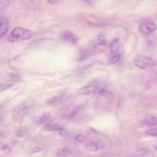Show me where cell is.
Returning <instances> with one entry per match:
<instances>
[{
    "mask_svg": "<svg viewBox=\"0 0 157 157\" xmlns=\"http://www.w3.org/2000/svg\"><path fill=\"white\" fill-rule=\"evenodd\" d=\"M33 35L34 33L28 29L16 27L11 32L7 40L12 42L24 41L32 38Z\"/></svg>",
    "mask_w": 157,
    "mask_h": 157,
    "instance_id": "6da1fadb",
    "label": "cell"
},
{
    "mask_svg": "<svg viewBox=\"0 0 157 157\" xmlns=\"http://www.w3.org/2000/svg\"><path fill=\"white\" fill-rule=\"evenodd\" d=\"M134 63L140 69H147L155 65V61L150 57L145 55H139L134 60Z\"/></svg>",
    "mask_w": 157,
    "mask_h": 157,
    "instance_id": "7a4b0ae2",
    "label": "cell"
},
{
    "mask_svg": "<svg viewBox=\"0 0 157 157\" xmlns=\"http://www.w3.org/2000/svg\"><path fill=\"white\" fill-rule=\"evenodd\" d=\"M140 32L144 35H149L153 33L156 29V25L155 24L151 22H143L139 25Z\"/></svg>",
    "mask_w": 157,
    "mask_h": 157,
    "instance_id": "3957f363",
    "label": "cell"
},
{
    "mask_svg": "<svg viewBox=\"0 0 157 157\" xmlns=\"http://www.w3.org/2000/svg\"><path fill=\"white\" fill-rule=\"evenodd\" d=\"M9 27V20L5 16L0 17V38H3L7 33Z\"/></svg>",
    "mask_w": 157,
    "mask_h": 157,
    "instance_id": "277c9868",
    "label": "cell"
},
{
    "mask_svg": "<svg viewBox=\"0 0 157 157\" xmlns=\"http://www.w3.org/2000/svg\"><path fill=\"white\" fill-rule=\"evenodd\" d=\"M62 39L71 44H76L77 42V38L73 33L70 32H65L61 35Z\"/></svg>",
    "mask_w": 157,
    "mask_h": 157,
    "instance_id": "5b68a950",
    "label": "cell"
},
{
    "mask_svg": "<svg viewBox=\"0 0 157 157\" xmlns=\"http://www.w3.org/2000/svg\"><path fill=\"white\" fill-rule=\"evenodd\" d=\"M100 89V88L97 84H90L82 88V92L84 95H90L98 92Z\"/></svg>",
    "mask_w": 157,
    "mask_h": 157,
    "instance_id": "8992f818",
    "label": "cell"
},
{
    "mask_svg": "<svg viewBox=\"0 0 157 157\" xmlns=\"http://www.w3.org/2000/svg\"><path fill=\"white\" fill-rule=\"evenodd\" d=\"M107 44L105 38L103 36H98L92 42L90 46L92 49H96L98 47L103 46H106Z\"/></svg>",
    "mask_w": 157,
    "mask_h": 157,
    "instance_id": "52a82bcc",
    "label": "cell"
},
{
    "mask_svg": "<svg viewBox=\"0 0 157 157\" xmlns=\"http://www.w3.org/2000/svg\"><path fill=\"white\" fill-rule=\"evenodd\" d=\"M29 112V108L25 104H21L15 110V114L18 117H23Z\"/></svg>",
    "mask_w": 157,
    "mask_h": 157,
    "instance_id": "ba28073f",
    "label": "cell"
},
{
    "mask_svg": "<svg viewBox=\"0 0 157 157\" xmlns=\"http://www.w3.org/2000/svg\"><path fill=\"white\" fill-rule=\"evenodd\" d=\"M142 123L146 126H153L157 125V118L155 116L148 115Z\"/></svg>",
    "mask_w": 157,
    "mask_h": 157,
    "instance_id": "9c48e42d",
    "label": "cell"
},
{
    "mask_svg": "<svg viewBox=\"0 0 157 157\" xmlns=\"http://www.w3.org/2000/svg\"><path fill=\"white\" fill-rule=\"evenodd\" d=\"M120 43L118 39H114L113 42H111L110 46V53L113 54H116L120 49Z\"/></svg>",
    "mask_w": 157,
    "mask_h": 157,
    "instance_id": "30bf717a",
    "label": "cell"
},
{
    "mask_svg": "<svg viewBox=\"0 0 157 157\" xmlns=\"http://www.w3.org/2000/svg\"><path fill=\"white\" fill-rule=\"evenodd\" d=\"M71 153V151L69 148H62L58 149L56 153V155L59 157H63L68 156Z\"/></svg>",
    "mask_w": 157,
    "mask_h": 157,
    "instance_id": "8fae6325",
    "label": "cell"
},
{
    "mask_svg": "<svg viewBox=\"0 0 157 157\" xmlns=\"http://www.w3.org/2000/svg\"><path fill=\"white\" fill-rule=\"evenodd\" d=\"M62 102V99L61 97L55 96L51 97L49 99H48L47 103L49 105H57V104H60Z\"/></svg>",
    "mask_w": 157,
    "mask_h": 157,
    "instance_id": "7c38bea8",
    "label": "cell"
},
{
    "mask_svg": "<svg viewBox=\"0 0 157 157\" xmlns=\"http://www.w3.org/2000/svg\"><path fill=\"white\" fill-rule=\"evenodd\" d=\"M60 128L61 127L54 124H47L43 126V130L45 131H58Z\"/></svg>",
    "mask_w": 157,
    "mask_h": 157,
    "instance_id": "4fadbf2b",
    "label": "cell"
},
{
    "mask_svg": "<svg viewBox=\"0 0 157 157\" xmlns=\"http://www.w3.org/2000/svg\"><path fill=\"white\" fill-rule=\"evenodd\" d=\"M85 147L88 151H91V152H96L99 150L98 144L96 143H94V142H90V143H88L86 145Z\"/></svg>",
    "mask_w": 157,
    "mask_h": 157,
    "instance_id": "5bb4252c",
    "label": "cell"
},
{
    "mask_svg": "<svg viewBox=\"0 0 157 157\" xmlns=\"http://www.w3.org/2000/svg\"><path fill=\"white\" fill-rule=\"evenodd\" d=\"M52 118V116L49 113H45L42 114V115L39 116L38 118V123H44L48 122L50 120V119Z\"/></svg>",
    "mask_w": 157,
    "mask_h": 157,
    "instance_id": "9a60e30c",
    "label": "cell"
},
{
    "mask_svg": "<svg viewBox=\"0 0 157 157\" xmlns=\"http://www.w3.org/2000/svg\"><path fill=\"white\" fill-rule=\"evenodd\" d=\"M149 150L147 148H141L138 149V151H136L134 152V155L135 156H143L145 155H147L148 153H149Z\"/></svg>",
    "mask_w": 157,
    "mask_h": 157,
    "instance_id": "2e32d148",
    "label": "cell"
},
{
    "mask_svg": "<svg viewBox=\"0 0 157 157\" xmlns=\"http://www.w3.org/2000/svg\"><path fill=\"white\" fill-rule=\"evenodd\" d=\"M13 86V84L9 83H1L0 84V93L3 92L7 89L11 88Z\"/></svg>",
    "mask_w": 157,
    "mask_h": 157,
    "instance_id": "e0dca14e",
    "label": "cell"
},
{
    "mask_svg": "<svg viewBox=\"0 0 157 157\" xmlns=\"http://www.w3.org/2000/svg\"><path fill=\"white\" fill-rule=\"evenodd\" d=\"M120 59V55H115L113 56V57H112L109 60L108 63L110 65H114V64L117 63L119 62Z\"/></svg>",
    "mask_w": 157,
    "mask_h": 157,
    "instance_id": "ac0fdd59",
    "label": "cell"
},
{
    "mask_svg": "<svg viewBox=\"0 0 157 157\" xmlns=\"http://www.w3.org/2000/svg\"><path fill=\"white\" fill-rule=\"evenodd\" d=\"M146 134H147V135H148V136L156 137L157 136V128H152V129H151V130L147 131Z\"/></svg>",
    "mask_w": 157,
    "mask_h": 157,
    "instance_id": "d6986e66",
    "label": "cell"
},
{
    "mask_svg": "<svg viewBox=\"0 0 157 157\" xmlns=\"http://www.w3.org/2000/svg\"><path fill=\"white\" fill-rule=\"evenodd\" d=\"M0 151H4L7 152V153H9L11 152V148L9 146L3 144L2 143H0Z\"/></svg>",
    "mask_w": 157,
    "mask_h": 157,
    "instance_id": "ffe728a7",
    "label": "cell"
},
{
    "mask_svg": "<svg viewBox=\"0 0 157 157\" xmlns=\"http://www.w3.org/2000/svg\"><path fill=\"white\" fill-rule=\"evenodd\" d=\"M75 140L77 143H83L85 140V137L84 135H82V134H77L75 137Z\"/></svg>",
    "mask_w": 157,
    "mask_h": 157,
    "instance_id": "44dd1931",
    "label": "cell"
},
{
    "mask_svg": "<svg viewBox=\"0 0 157 157\" xmlns=\"http://www.w3.org/2000/svg\"><path fill=\"white\" fill-rule=\"evenodd\" d=\"M25 131L24 130H19L16 131V136L18 138H23L25 135Z\"/></svg>",
    "mask_w": 157,
    "mask_h": 157,
    "instance_id": "7402d4cb",
    "label": "cell"
},
{
    "mask_svg": "<svg viewBox=\"0 0 157 157\" xmlns=\"http://www.w3.org/2000/svg\"><path fill=\"white\" fill-rule=\"evenodd\" d=\"M59 134L60 136H63V137H66V136H68V133H67L63 128H61L58 131Z\"/></svg>",
    "mask_w": 157,
    "mask_h": 157,
    "instance_id": "603a6c76",
    "label": "cell"
},
{
    "mask_svg": "<svg viewBox=\"0 0 157 157\" xmlns=\"http://www.w3.org/2000/svg\"><path fill=\"white\" fill-rule=\"evenodd\" d=\"M9 3V1H0V9L4 8V7L8 6Z\"/></svg>",
    "mask_w": 157,
    "mask_h": 157,
    "instance_id": "cb8c5ba5",
    "label": "cell"
},
{
    "mask_svg": "<svg viewBox=\"0 0 157 157\" xmlns=\"http://www.w3.org/2000/svg\"><path fill=\"white\" fill-rule=\"evenodd\" d=\"M41 151V148L39 147H36L33 149V153H38Z\"/></svg>",
    "mask_w": 157,
    "mask_h": 157,
    "instance_id": "d4e9b609",
    "label": "cell"
},
{
    "mask_svg": "<svg viewBox=\"0 0 157 157\" xmlns=\"http://www.w3.org/2000/svg\"><path fill=\"white\" fill-rule=\"evenodd\" d=\"M155 149H156V150H157V144H156V146L155 147Z\"/></svg>",
    "mask_w": 157,
    "mask_h": 157,
    "instance_id": "484cf974",
    "label": "cell"
},
{
    "mask_svg": "<svg viewBox=\"0 0 157 157\" xmlns=\"http://www.w3.org/2000/svg\"><path fill=\"white\" fill-rule=\"evenodd\" d=\"M155 74H156V77H157V71H156V73H155Z\"/></svg>",
    "mask_w": 157,
    "mask_h": 157,
    "instance_id": "4316f807",
    "label": "cell"
}]
</instances>
